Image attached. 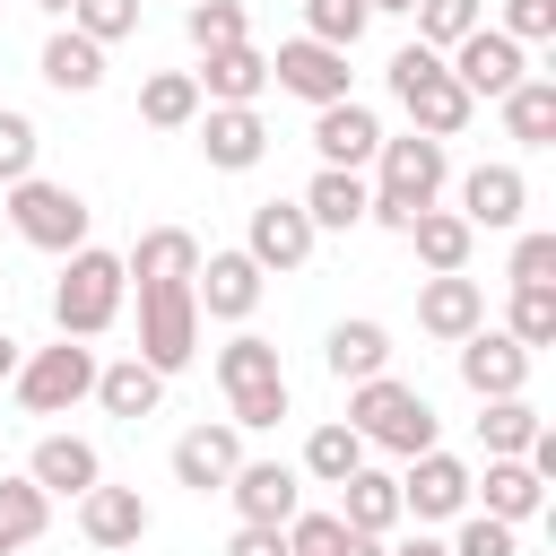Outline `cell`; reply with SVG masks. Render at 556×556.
<instances>
[{"label":"cell","mask_w":556,"mask_h":556,"mask_svg":"<svg viewBox=\"0 0 556 556\" xmlns=\"http://www.w3.org/2000/svg\"><path fill=\"white\" fill-rule=\"evenodd\" d=\"M96 408L122 417V426H139V417L165 408V374L139 365V356H113V365H96Z\"/></svg>","instance_id":"27"},{"label":"cell","mask_w":556,"mask_h":556,"mask_svg":"<svg viewBox=\"0 0 556 556\" xmlns=\"http://www.w3.org/2000/svg\"><path fill=\"white\" fill-rule=\"evenodd\" d=\"M139 9H148V0H70V17H61V26H78L87 43H104V52H113V43H130V35H139Z\"/></svg>","instance_id":"40"},{"label":"cell","mask_w":556,"mask_h":556,"mask_svg":"<svg viewBox=\"0 0 556 556\" xmlns=\"http://www.w3.org/2000/svg\"><path fill=\"white\" fill-rule=\"evenodd\" d=\"M443 182H452V148L443 139H426V130H400V139H382L374 148V165H365V226H391V235H408L426 208H443Z\"/></svg>","instance_id":"1"},{"label":"cell","mask_w":556,"mask_h":556,"mask_svg":"<svg viewBox=\"0 0 556 556\" xmlns=\"http://www.w3.org/2000/svg\"><path fill=\"white\" fill-rule=\"evenodd\" d=\"M452 365H460V382H469V400H513V391H530V348L521 339H504L495 321H478L460 348H452Z\"/></svg>","instance_id":"11"},{"label":"cell","mask_w":556,"mask_h":556,"mask_svg":"<svg viewBox=\"0 0 556 556\" xmlns=\"http://www.w3.org/2000/svg\"><path fill=\"white\" fill-rule=\"evenodd\" d=\"M495 35H513L521 52H530V43H547V35H556V0H504Z\"/></svg>","instance_id":"45"},{"label":"cell","mask_w":556,"mask_h":556,"mask_svg":"<svg viewBox=\"0 0 556 556\" xmlns=\"http://www.w3.org/2000/svg\"><path fill=\"white\" fill-rule=\"evenodd\" d=\"M96 348L87 339H52V348H26L17 356V374H9V391H17V408L26 417H70L78 400H96Z\"/></svg>","instance_id":"6"},{"label":"cell","mask_w":556,"mask_h":556,"mask_svg":"<svg viewBox=\"0 0 556 556\" xmlns=\"http://www.w3.org/2000/svg\"><path fill=\"white\" fill-rule=\"evenodd\" d=\"M408 252L426 261V278H452V269H469V252H478V235L460 226V208H426V217L408 226Z\"/></svg>","instance_id":"33"},{"label":"cell","mask_w":556,"mask_h":556,"mask_svg":"<svg viewBox=\"0 0 556 556\" xmlns=\"http://www.w3.org/2000/svg\"><path fill=\"white\" fill-rule=\"evenodd\" d=\"M382 139H391V130H382V113H374V104H356V96H339V104H321V113H313V148H321V165H339V174H365Z\"/></svg>","instance_id":"17"},{"label":"cell","mask_w":556,"mask_h":556,"mask_svg":"<svg viewBox=\"0 0 556 556\" xmlns=\"http://www.w3.org/2000/svg\"><path fill=\"white\" fill-rule=\"evenodd\" d=\"M313 243H321V235H313V217H304L295 200H261V208H252V226H243V252H252L261 269H278V278H287V269H304V261H313Z\"/></svg>","instance_id":"18"},{"label":"cell","mask_w":556,"mask_h":556,"mask_svg":"<svg viewBox=\"0 0 556 556\" xmlns=\"http://www.w3.org/2000/svg\"><path fill=\"white\" fill-rule=\"evenodd\" d=\"M504 278H513V287H556V235H547V226H521Z\"/></svg>","instance_id":"43"},{"label":"cell","mask_w":556,"mask_h":556,"mask_svg":"<svg viewBox=\"0 0 556 556\" xmlns=\"http://www.w3.org/2000/svg\"><path fill=\"white\" fill-rule=\"evenodd\" d=\"M122 304H130L122 252L78 243V252L61 261V278H52V330H61V339H104V330L122 321Z\"/></svg>","instance_id":"4"},{"label":"cell","mask_w":556,"mask_h":556,"mask_svg":"<svg viewBox=\"0 0 556 556\" xmlns=\"http://www.w3.org/2000/svg\"><path fill=\"white\" fill-rule=\"evenodd\" d=\"M243 469V426H182L174 434V486H191V495H226V478Z\"/></svg>","instance_id":"16"},{"label":"cell","mask_w":556,"mask_h":556,"mask_svg":"<svg viewBox=\"0 0 556 556\" xmlns=\"http://www.w3.org/2000/svg\"><path fill=\"white\" fill-rule=\"evenodd\" d=\"M382 87H391V104L408 113V130H426V139H460V130L478 122V104L460 96V78H452L443 52H426V43H400V52L382 61Z\"/></svg>","instance_id":"3"},{"label":"cell","mask_w":556,"mask_h":556,"mask_svg":"<svg viewBox=\"0 0 556 556\" xmlns=\"http://www.w3.org/2000/svg\"><path fill=\"white\" fill-rule=\"evenodd\" d=\"M452 556H521V530L513 521H486V513H460V530L443 539Z\"/></svg>","instance_id":"44"},{"label":"cell","mask_w":556,"mask_h":556,"mask_svg":"<svg viewBox=\"0 0 556 556\" xmlns=\"http://www.w3.org/2000/svg\"><path fill=\"white\" fill-rule=\"evenodd\" d=\"M374 17H365V0H304V35L313 43H330V52H356V35H365Z\"/></svg>","instance_id":"41"},{"label":"cell","mask_w":556,"mask_h":556,"mask_svg":"<svg viewBox=\"0 0 556 556\" xmlns=\"http://www.w3.org/2000/svg\"><path fill=\"white\" fill-rule=\"evenodd\" d=\"M226 504H235V521H252V530H287V521L304 513V478H295L287 460H243V469L226 478Z\"/></svg>","instance_id":"14"},{"label":"cell","mask_w":556,"mask_h":556,"mask_svg":"<svg viewBox=\"0 0 556 556\" xmlns=\"http://www.w3.org/2000/svg\"><path fill=\"white\" fill-rule=\"evenodd\" d=\"M226 556H287V530H252V521H235Z\"/></svg>","instance_id":"47"},{"label":"cell","mask_w":556,"mask_h":556,"mask_svg":"<svg viewBox=\"0 0 556 556\" xmlns=\"http://www.w3.org/2000/svg\"><path fill=\"white\" fill-rule=\"evenodd\" d=\"M0 208H9L17 243L52 252V261H70V252L87 243V226H96L87 191H70V182H52V174H26V182H9V191H0Z\"/></svg>","instance_id":"5"},{"label":"cell","mask_w":556,"mask_h":556,"mask_svg":"<svg viewBox=\"0 0 556 556\" xmlns=\"http://www.w3.org/2000/svg\"><path fill=\"white\" fill-rule=\"evenodd\" d=\"M460 513H469V460L443 452V443L417 452V460L400 469V521L426 530V521H460Z\"/></svg>","instance_id":"10"},{"label":"cell","mask_w":556,"mask_h":556,"mask_svg":"<svg viewBox=\"0 0 556 556\" xmlns=\"http://www.w3.org/2000/svg\"><path fill=\"white\" fill-rule=\"evenodd\" d=\"M17 356H26V339H17V330H9V321H0V382H9V374H17Z\"/></svg>","instance_id":"48"},{"label":"cell","mask_w":556,"mask_h":556,"mask_svg":"<svg viewBox=\"0 0 556 556\" xmlns=\"http://www.w3.org/2000/svg\"><path fill=\"white\" fill-rule=\"evenodd\" d=\"M339 539H348L339 513H295L287 521V556H339Z\"/></svg>","instance_id":"46"},{"label":"cell","mask_w":556,"mask_h":556,"mask_svg":"<svg viewBox=\"0 0 556 556\" xmlns=\"http://www.w3.org/2000/svg\"><path fill=\"white\" fill-rule=\"evenodd\" d=\"M504 339H521L530 356L539 348H556V287H513V304H504V321H495Z\"/></svg>","instance_id":"38"},{"label":"cell","mask_w":556,"mask_h":556,"mask_svg":"<svg viewBox=\"0 0 556 556\" xmlns=\"http://www.w3.org/2000/svg\"><path fill=\"white\" fill-rule=\"evenodd\" d=\"M200 269V235L191 226H148L130 252H122V278L130 287H156V278H191Z\"/></svg>","instance_id":"30"},{"label":"cell","mask_w":556,"mask_h":556,"mask_svg":"<svg viewBox=\"0 0 556 556\" xmlns=\"http://www.w3.org/2000/svg\"><path fill=\"white\" fill-rule=\"evenodd\" d=\"M217 391H226V408H235V400H261V391H287L278 339H261V330H235V339L217 348Z\"/></svg>","instance_id":"24"},{"label":"cell","mask_w":556,"mask_h":556,"mask_svg":"<svg viewBox=\"0 0 556 556\" xmlns=\"http://www.w3.org/2000/svg\"><path fill=\"white\" fill-rule=\"evenodd\" d=\"M417 0H365V17H408Z\"/></svg>","instance_id":"51"},{"label":"cell","mask_w":556,"mask_h":556,"mask_svg":"<svg viewBox=\"0 0 556 556\" xmlns=\"http://www.w3.org/2000/svg\"><path fill=\"white\" fill-rule=\"evenodd\" d=\"M348 426L365 434V452H400V460H417V452H434V443H443L434 400H426L417 382H400V374L348 382Z\"/></svg>","instance_id":"2"},{"label":"cell","mask_w":556,"mask_h":556,"mask_svg":"<svg viewBox=\"0 0 556 556\" xmlns=\"http://www.w3.org/2000/svg\"><path fill=\"white\" fill-rule=\"evenodd\" d=\"M469 513L521 530L547 513V478H530V460H486V469H469Z\"/></svg>","instance_id":"20"},{"label":"cell","mask_w":556,"mask_h":556,"mask_svg":"<svg viewBox=\"0 0 556 556\" xmlns=\"http://www.w3.org/2000/svg\"><path fill=\"white\" fill-rule=\"evenodd\" d=\"M52 530V495L17 469V478H0V556H17V547H35Z\"/></svg>","instance_id":"35"},{"label":"cell","mask_w":556,"mask_h":556,"mask_svg":"<svg viewBox=\"0 0 556 556\" xmlns=\"http://www.w3.org/2000/svg\"><path fill=\"white\" fill-rule=\"evenodd\" d=\"M148 521H156V513H148L139 486H87V495H78V539L104 547V556H113V547H139Z\"/></svg>","instance_id":"21"},{"label":"cell","mask_w":556,"mask_h":556,"mask_svg":"<svg viewBox=\"0 0 556 556\" xmlns=\"http://www.w3.org/2000/svg\"><path fill=\"white\" fill-rule=\"evenodd\" d=\"M539 426H547V417L530 408V391H513V400H478V443H486V460H521Z\"/></svg>","instance_id":"34"},{"label":"cell","mask_w":556,"mask_h":556,"mask_svg":"<svg viewBox=\"0 0 556 556\" xmlns=\"http://www.w3.org/2000/svg\"><path fill=\"white\" fill-rule=\"evenodd\" d=\"M339 556H382V539H365V530H348V539H339Z\"/></svg>","instance_id":"50"},{"label":"cell","mask_w":556,"mask_h":556,"mask_svg":"<svg viewBox=\"0 0 556 556\" xmlns=\"http://www.w3.org/2000/svg\"><path fill=\"white\" fill-rule=\"evenodd\" d=\"M182 35H191V52H226V43H252V17H243V0H191Z\"/></svg>","instance_id":"37"},{"label":"cell","mask_w":556,"mask_h":556,"mask_svg":"<svg viewBox=\"0 0 556 556\" xmlns=\"http://www.w3.org/2000/svg\"><path fill=\"white\" fill-rule=\"evenodd\" d=\"M269 87L304 96L313 113L339 104V96H356V87H348V52H330V43H313V35H287V43L269 52Z\"/></svg>","instance_id":"13"},{"label":"cell","mask_w":556,"mask_h":556,"mask_svg":"<svg viewBox=\"0 0 556 556\" xmlns=\"http://www.w3.org/2000/svg\"><path fill=\"white\" fill-rule=\"evenodd\" d=\"M261 287H269V269L235 243V252H200V269H191V304H200V321H252L261 313Z\"/></svg>","instance_id":"9"},{"label":"cell","mask_w":556,"mask_h":556,"mask_svg":"<svg viewBox=\"0 0 556 556\" xmlns=\"http://www.w3.org/2000/svg\"><path fill=\"white\" fill-rule=\"evenodd\" d=\"M26 478L43 486V495H87V486H104V452L87 443V434H43L35 452H26Z\"/></svg>","instance_id":"22"},{"label":"cell","mask_w":556,"mask_h":556,"mask_svg":"<svg viewBox=\"0 0 556 556\" xmlns=\"http://www.w3.org/2000/svg\"><path fill=\"white\" fill-rule=\"evenodd\" d=\"M382 556H452V547H443V539H426V530H417V539H400V547H382Z\"/></svg>","instance_id":"49"},{"label":"cell","mask_w":556,"mask_h":556,"mask_svg":"<svg viewBox=\"0 0 556 556\" xmlns=\"http://www.w3.org/2000/svg\"><path fill=\"white\" fill-rule=\"evenodd\" d=\"M200 156L217 165V174H252L261 156H269V122H261V104H200Z\"/></svg>","instance_id":"15"},{"label":"cell","mask_w":556,"mask_h":556,"mask_svg":"<svg viewBox=\"0 0 556 556\" xmlns=\"http://www.w3.org/2000/svg\"><path fill=\"white\" fill-rule=\"evenodd\" d=\"M139 122H148V130H191V122H200V87H191V70H156V78H139Z\"/></svg>","instance_id":"36"},{"label":"cell","mask_w":556,"mask_h":556,"mask_svg":"<svg viewBox=\"0 0 556 556\" xmlns=\"http://www.w3.org/2000/svg\"><path fill=\"white\" fill-rule=\"evenodd\" d=\"M365 174H339V165H321L304 191H295V208L313 217V235H348V226H365Z\"/></svg>","instance_id":"29"},{"label":"cell","mask_w":556,"mask_h":556,"mask_svg":"<svg viewBox=\"0 0 556 556\" xmlns=\"http://www.w3.org/2000/svg\"><path fill=\"white\" fill-rule=\"evenodd\" d=\"M191 87H200V104H261V87H269V52H261V43H226V52H200Z\"/></svg>","instance_id":"23"},{"label":"cell","mask_w":556,"mask_h":556,"mask_svg":"<svg viewBox=\"0 0 556 556\" xmlns=\"http://www.w3.org/2000/svg\"><path fill=\"white\" fill-rule=\"evenodd\" d=\"M35 156H43V130H35V113L0 104V191H9V182H26V174H35Z\"/></svg>","instance_id":"42"},{"label":"cell","mask_w":556,"mask_h":556,"mask_svg":"<svg viewBox=\"0 0 556 556\" xmlns=\"http://www.w3.org/2000/svg\"><path fill=\"white\" fill-rule=\"evenodd\" d=\"M321 365H330V382H374V374H391V330L382 321H330V339H321Z\"/></svg>","instance_id":"26"},{"label":"cell","mask_w":556,"mask_h":556,"mask_svg":"<svg viewBox=\"0 0 556 556\" xmlns=\"http://www.w3.org/2000/svg\"><path fill=\"white\" fill-rule=\"evenodd\" d=\"M139 365H156L165 382L200 356V304H191V278H156V287H139V348H130Z\"/></svg>","instance_id":"7"},{"label":"cell","mask_w":556,"mask_h":556,"mask_svg":"<svg viewBox=\"0 0 556 556\" xmlns=\"http://www.w3.org/2000/svg\"><path fill=\"white\" fill-rule=\"evenodd\" d=\"M443 70L460 78L469 104H504V96L530 78V52H521L513 35H495V26H478V35H460V43L443 52Z\"/></svg>","instance_id":"8"},{"label":"cell","mask_w":556,"mask_h":556,"mask_svg":"<svg viewBox=\"0 0 556 556\" xmlns=\"http://www.w3.org/2000/svg\"><path fill=\"white\" fill-rule=\"evenodd\" d=\"M408 17H417V43H426V52H452L460 35L486 26V0H417Z\"/></svg>","instance_id":"39"},{"label":"cell","mask_w":556,"mask_h":556,"mask_svg":"<svg viewBox=\"0 0 556 556\" xmlns=\"http://www.w3.org/2000/svg\"><path fill=\"white\" fill-rule=\"evenodd\" d=\"M348 530H365V539H391L400 530V469H356V478H339V504H330Z\"/></svg>","instance_id":"25"},{"label":"cell","mask_w":556,"mask_h":556,"mask_svg":"<svg viewBox=\"0 0 556 556\" xmlns=\"http://www.w3.org/2000/svg\"><path fill=\"white\" fill-rule=\"evenodd\" d=\"M35 70H43V87H52V96H96V87H104V43H87L78 26H52Z\"/></svg>","instance_id":"28"},{"label":"cell","mask_w":556,"mask_h":556,"mask_svg":"<svg viewBox=\"0 0 556 556\" xmlns=\"http://www.w3.org/2000/svg\"><path fill=\"white\" fill-rule=\"evenodd\" d=\"M35 9H43V17H52V26H61V17H70V0H35Z\"/></svg>","instance_id":"52"},{"label":"cell","mask_w":556,"mask_h":556,"mask_svg":"<svg viewBox=\"0 0 556 556\" xmlns=\"http://www.w3.org/2000/svg\"><path fill=\"white\" fill-rule=\"evenodd\" d=\"M365 469V434L348 426V417H321L313 434H304V460H295V478H313V486H339V478H356Z\"/></svg>","instance_id":"31"},{"label":"cell","mask_w":556,"mask_h":556,"mask_svg":"<svg viewBox=\"0 0 556 556\" xmlns=\"http://www.w3.org/2000/svg\"><path fill=\"white\" fill-rule=\"evenodd\" d=\"M521 217H530V182H521V165H469L460 174V226L469 235H521Z\"/></svg>","instance_id":"12"},{"label":"cell","mask_w":556,"mask_h":556,"mask_svg":"<svg viewBox=\"0 0 556 556\" xmlns=\"http://www.w3.org/2000/svg\"><path fill=\"white\" fill-rule=\"evenodd\" d=\"M495 113H504V139H513V148H556V78L530 70Z\"/></svg>","instance_id":"32"},{"label":"cell","mask_w":556,"mask_h":556,"mask_svg":"<svg viewBox=\"0 0 556 556\" xmlns=\"http://www.w3.org/2000/svg\"><path fill=\"white\" fill-rule=\"evenodd\" d=\"M478 321H486V287H478L469 269H452V278H417V330H426V339L460 348Z\"/></svg>","instance_id":"19"}]
</instances>
